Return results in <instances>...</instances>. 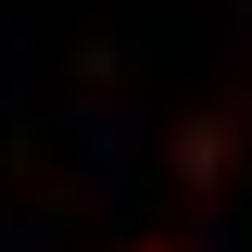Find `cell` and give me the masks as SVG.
<instances>
[{
	"mask_svg": "<svg viewBox=\"0 0 252 252\" xmlns=\"http://www.w3.org/2000/svg\"><path fill=\"white\" fill-rule=\"evenodd\" d=\"M152 252H164V240H152Z\"/></svg>",
	"mask_w": 252,
	"mask_h": 252,
	"instance_id": "obj_1",
	"label": "cell"
}]
</instances>
